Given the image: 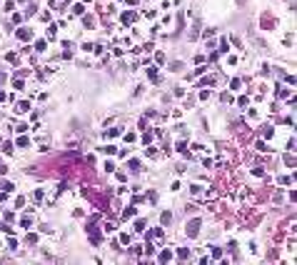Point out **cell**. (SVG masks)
Instances as JSON below:
<instances>
[{
  "label": "cell",
  "instance_id": "obj_1",
  "mask_svg": "<svg viewBox=\"0 0 297 265\" xmlns=\"http://www.w3.org/2000/svg\"><path fill=\"white\" fill-rule=\"evenodd\" d=\"M197 228H200V223H197V220H192V223H190V228H187V235H197Z\"/></svg>",
  "mask_w": 297,
  "mask_h": 265
}]
</instances>
